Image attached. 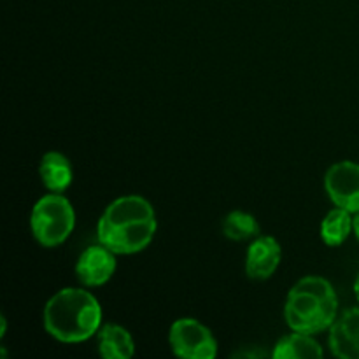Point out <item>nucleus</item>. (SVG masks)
Here are the masks:
<instances>
[{
	"label": "nucleus",
	"mask_w": 359,
	"mask_h": 359,
	"mask_svg": "<svg viewBox=\"0 0 359 359\" xmlns=\"http://www.w3.org/2000/svg\"><path fill=\"white\" fill-rule=\"evenodd\" d=\"M156 230L154 207L144 196L125 195L105 207L97 224V237L116 255H137L151 244Z\"/></svg>",
	"instance_id": "f257e3e1"
},
{
	"label": "nucleus",
	"mask_w": 359,
	"mask_h": 359,
	"mask_svg": "<svg viewBox=\"0 0 359 359\" xmlns=\"http://www.w3.org/2000/svg\"><path fill=\"white\" fill-rule=\"evenodd\" d=\"M42 323L46 332L58 342L79 344L98 333L102 307L88 290L63 287L46 302Z\"/></svg>",
	"instance_id": "f03ea898"
},
{
	"label": "nucleus",
	"mask_w": 359,
	"mask_h": 359,
	"mask_svg": "<svg viewBox=\"0 0 359 359\" xmlns=\"http://www.w3.org/2000/svg\"><path fill=\"white\" fill-rule=\"evenodd\" d=\"M339 298L325 277L305 276L290 290L284 304V318L293 332L316 335L335 323Z\"/></svg>",
	"instance_id": "7ed1b4c3"
},
{
	"label": "nucleus",
	"mask_w": 359,
	"mask_h": 359,
	"mask_svg": "<svg viewBox=\"0 0 359 359\" xmlns=\"http://www.w3.org/2000/svg\"><path fill=\"white\" fill-rule=\"evenodd\" d=\"M76 228V210L63 193L41 196L30 212V230L42 248L62 245Z\"/></svg>",
	"instance_id": "20e7f679"
},
{
	"label": "nucleus",
	"mask_w": 359,
	"mask_h": 359,
	"mask_svg": "<svg viewBox=\"0 0 359 359\" xmlns=\"http://www.w3.org/2000/svg\"><path fill=\"white\" fill-rule=\"evenodd\" d=\"M168 344L175 356L182 359H214L217 340L210 328L193 318H181L168 330Z\"/></svg>",
	"instance_id": "39448f33"
},
{
	"label": "nucleus",
	"mask_w": 359,
	"mask_h": 359,
	"mask_svg": "<svg viewBox=\"0 0 359 359\" xmlns=\"http://www.w3.org/2000/svg\"><path fill=\"white\" fill-rule=\"evenodd\" d=\"M325 189L335 207L359 212V163L356 161H337L326 170Z\"/></svg>",
	"instance_id": "423d86ee"
},
{
	"label": "nucleus",
	"mask_w": 359,
	"mask_h": 359,
	"mask_svg": "<svg viewBox=\"0 0 359 359\" xmlns=\"http://www.w3.org/2000/svg\"><path fill=\"white\" fill-rule=\"evenodd\" d=\"M116 252L105 248L104 244H95L84 249L79 255L76 263V276L86 287L104 286L105 283L112 279L118 262H116Z\"/></svg>",
	"instance_id": "0eeeda50"
},
{
	"label": "nucleus",
	"mask_w": 359,
	"mask_h": 359,
	"mask_svg": "<svg viewBox=\"0 0 359 359\" xmlns=\"http://www.w3.org/2000/svg\"><path fill=\"white\" fill-rule=\"evenodd\" d=\"M283 259V248L272 235H259L245 252V276L251 280H266L277 272Z\"/></svg>",
	"instance_id": "6e6552de"
},
{
	"label": "nucleus",
	"mask_w": 359,
	"mask_h": 359,
	"mask_svg": "<svg viewBox=\"0 0 359 359\" xmlns=\"http://www.w3.org/2000/svg\"><path fill=\"white\" fill-rule=\"evenodd\" d=\"M330 349L340 359H359V307L349 309L330 326Z\"/></svg>",
	"instance_id": "1a4fd4ad"
},
{
	"label": "nucleus",
	"mask_w": 359,
	"mask_h": 359,
	"mask_svg": "<svg viewBox=\"0 0 359 359\" xmlns=\"http://www.w3.org/2000/svg\"><path fill=\"white\" fill-rule=\"evenodd\" d=\"M39 175L48 191L63 193L74 179V168L69 158L60 151H49L41 158Z\"/></svg>",
	"instance_id": "9d476101"
},
{
	"label": "nucleus",
	"mask_w": 359,
	"mask_h": 359,
	"mask_svg": "<svg viewBox=\"0 0 359 359\" xmlns=\"http://www.w3.org/2000/svg\"><path fill=\"white\" fill-rule=\"evenodd\" d=\"M98 353L104 359H130L135 354L132 333L121 325H104L97 333Z\"/></svg>",
	"instance_id": "9b49d317"
},
{
	"label": "nucleus",
	"mask_w": 359,
	"mask_h": 359,
	"mask_svg": "<svg viewBox=\"0 0 359 359\" xmlns=\"http://www.w3.org/2000/svg\"><path fill=\"white\" fill-rule=\"evenodd\" d=\"M273 359H318L323 358V347L309 333L293 332L273 346Z\"/></svg>",
	"instance_id": "f8f14e48"
},
{
	"label": "nucleus",
	"mask_w": 359,
	"mask_h": 359,
	"mask_svg": "<svg viewBox=\"0 0 359 359\" xmlns=\"http://www.w3.org/2000/svg\"><path fill=\"white\" fill-rule=\"evenodd\" d=\"M354 233V214L342 207H335L321 223V238L330 248H339Z\"/></svg>",
	"instance_id": "ddd939ff"
},
{
	"label": "nucleus",
	"mask_w": 359,
	"mask_h": 359,
	"mask_svg": "<svg viewBox=\"0 0 359 359\" xmlns=\"http://www.w3.org/2000/svg\"><path fill=\"white\" fill-rule=\"evenodd\" d=\"M223 235L233 242L255 241L262 235L258 219L244 210H233L223 219Z\"/></svg>",
	"instance_id": "4468645a"
},
{
	"label": "nucleus",
	"mask_w": 359,
	"mask_h": 359,
	"mask_svg": "<svg viewBox=\"0 0 359 359\" xmlns=\"http://www.w3.org/2000/svg\"><path fill=\"white\" fill-rule=\"evenodd\" d=\"M6 330H7V319L4 316H0V339L6 335Z\"/></svg>",
	"instance_id": "2eb2a0df"
},
{
	"label": "nucleus",
	"mask_w": 359,
	"mask_h": 359,
	"mask_svg": "<svg viewBox=\"0 0 359 359\" xmlns=\"http://www.w3.org/2000/svg\"><path fill=\"white\" fill-rule=\"evenodd\" d=\"M354 235H356V238L359 241V212L354 214Z\"/></svg>",
	"instance_id": "dca6fc26"
},
{
	"label": "nucleus",
	"mask_w": 359,
	"mask_h": 359,
	"mask_svg": "<svg viewBox=\"0 0 359 359\" xmlns=\"http://www.w3.org/2000/svg\"><path fill=\"white\" fill-rule=\"evenodd\" d=\"M354 294H356V298H358V302H359V273H358L356 280H354Z\"/></svg>",
	"instance_id": "f3484780"
}]
</instances>
